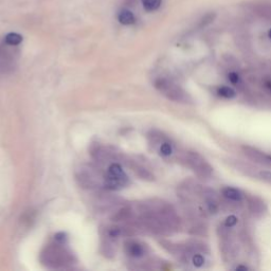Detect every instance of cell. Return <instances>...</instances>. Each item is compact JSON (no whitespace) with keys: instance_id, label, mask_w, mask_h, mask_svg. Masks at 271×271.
<instances>
[{"instance_id":"1","label":"cell","mask_w":271,"mask_h":271,"mask_svg":"<svg viewBox=\"0 0 271 271\" xmlns=\"http://www.w3.org/2000/svg\"><path fill=\"white\" fill-rule=\"evenodd\" d=\"M156 86L160 91L164 92V95H166L168 98H171L172 100L179 101L183 97V92L179 87H177V86H175V85L168 83L164 80L158 81L156 83Z\"/></svg>"},{"instance_id":"2","label":"cell","mask_w":271,"mask_h":271,"mask_svg":"<svg viewBox=\"0 0 271 271\" xmlns=\"http://www.w3.org/2000/svg\"><path fill=\"white\" fill-rule=\"evenodd\" d=\"M118 20L120 21V24H122L124 26H130L136 21V17H135L134 13L131 11H129L127 9H123L118 14Z\"/></svg>"},{"instance_id":"3","label":"cell","mask_w":271,"mask_h":271,"mask_svg":"<svg viewBox=\"0 0 271 271\" xmlns=\"http://www.w3.org/2000/svg\"><path fill=\"white\" fill-rule=\"evenodd\" d=\"M222 195L226 198L233 201H241L243 199V193L235 188H230V187L224 188L222 190Z\"/></svg>"},{"instance_id":"4","label":"cell","mask_w":271,"mask_h":271,"mask_svg":"<svg viewBox=\"0 0 271 271\" xmlns=\"http://www.w3.org/2000/svg\"><path fill=\"white\" fill-rule=\"evenodd\" d=\"M142 5L146 12H155L160 9L162 0H141Z\"/></svg>"},{"instance_id":"5","label":"cell","mask_w":271,"mask_h":271,"mask_svg":"<svg viewBox=\"0 0 271 271\" xmlns=\"http://www.w3.org/2000/svg\"><path fill=\"white\" fill-rule=\"evenodd\" d=\"M22 42V36L18 33H9L4 37V43L9 46H17Z\"/></svg>"},{"instance_id":"6","label":"cell","mask_w":271,"mask_h":271,"mask_svg":"<svg viewBox=\"0 0 271 271\" xmlns=\"http://www.w3.org/2000/svg\"><path fill=\"white\" fill-rule=\"evenodd\" d=\"M218 94L223 97V98H227V99H232L235 97V91L228 87V86H222L218 89Z\"/></svg>"},{"instance_id":"7","label":"cell","mask_w":271,"mask_h":271,"mask_svg":"<svg viewBox=\"0 0 271 271\" xmlns=\"http://www.w3.org/2000/svg\"><path fill=\"white\" fill-rule=\"evenodd\" d=\"M108 175L113 176V177H122L125 176L123 173V169L119 164H112L109 169H108Z\"/></svg>"},{"instance_id":"8","label":"cell","mask_w":271,"mask_h":271,"mask_svg":"<svg viewBox=\"0 0 271 271\" xmlns=\"http://www.w3.org/2000/svg\"><path fill=\"white\" fill-rule=\"evenodd\" d=\"M144 250L142 246L140 245H131L130 246V254L134 255V257H141L143 254Z\"/></svg>"},{"instance_id":"9","label":"cell","mask_w":271,"mask_h":271,"mask_svg":"<svg viewBox=\"0 0 271 271\" xmlns=\"http://www.w3.org/2000/svg\"><path fill=\"white\" fill-rule=\"evenodd\" d=\"M192 262H193V265L199 268L205 264V258L201 254H195L192 259Z\"/></svg>"},{"instance_id":"10","label":"cell","mask_w":271,"mask_h":271,"mask_svg":"<svg viewBox=\"0 0 271 271\" xmlns=\"http://www.w3.org/2000/svg\"><path fill=\"white\" fill-rule=\"evenodd\" d=\"M160 153L163 155V156H169V155L173 153V149H172L171 144H168V143L162 144L161 148H160Z\"/></svg>"},{"instance_id":"11","label":"cell","mask_w":271,"mask_h":271,"mask_svg":"<svg viewBox=\"0 0 271 271\" xmlns=\"http://www.w3.org/2000/svg\"><path fill=\"white\" fill-rule=\"evenodd\" d=\"M236 223H237V217L235 215H229L226 218V220H224V224H226L228 228L234 227Z\"/></svg>"},{"instance_id":"12","label":"cell","mask_w":271,"mask_h":271,"mask_svg":"<svg viewBox=\"0 0 271 271\" xmlns=\"http://www.w3.org/2000/svg\"><path fill=\"white\" fill-rule=\"evenodd\" d=\"M260 177L263 180H265L269 183H271V172L270 171H262L260 173Z\"/></svg>"},{"instance_id":"13","label":"cell","mask_w":271,"mask_h":271,"mask_svg":"<svg viewBox=\"0 0 271 271\" xmlns=\"http://www.w3.org/2000/svg\"><path fill=\"white\" fill-rule=\"evenodd\" d=\"M228 79L232 84H237L239 82V75L236 72H230Z\"/></svg>"},{"instance_id":"14","label":"cell","mask_w":271,"mask_h":271,"mask_svg":"<svg viewBox=\"0 0 271 271\" xmlns=\"http://www.w3.org/2000/svg\"><path fill=\"white\" fill-rule=\"evenodd\" d=\"M208 208H209V211H210L213 214H215L216 212H217V210H218L217 205H216L214 203V201H211V200L208 201Z\"/></svg>"},{"instance_id":"15","label":"cell","mask_w":271,"mask_h":271,"mask_svg":"<svg viewBox=\"0 0 271 271\" xmlns=\"http://www.w3.org/2000/svg\"><path fill=\"white\" fill-rule=\"evenodd\" d=\"M235 269H236V270H244V271L249 270V268H248L247 266H244V265H238V266L235 267Z\"/></svg>"},{"instance_id":"16","label":"cell","mask_w":271,"mask_h":271,"mask_svg":"<svg viewBox=\"0 0 271 271\" xmlns=\"http://www.w3.org/2000/svg\"><path fill=\"white\" fill-rule=\"evenodd\" d=\"M55 238L57 239V241H59V242H63L64 239H65V235L63 233H60V234H57Z\"/></svg>"},{"instance_id":"17","label":"cell","mask_w":271,"mask_h":271,"mask_svg":"<svg viewBox=\"0 0 271 271\" xmlns=\"http://www.w3.org/2000/svg\"><path fill=\"white\" fill-rule=\"evenodd\" d=\"M266 86L271 90V82H267V83H266Z\"/></svg>"},{"instance_id":"18","label":"cell","mask_w":271,"mask_h":271,"mask_svg":"<svg viewBox=\"0 0 271 271\" xmlns=\"http://www.w3.org/2000/svg\"><path fill=\"white\" fill-rule=\"evenodd\" d=\"M268 36H269V38L271 40V29L268 31Z\"/></svg>"},{"instance_id":"19","label":"cell","mask_w":271,"mask_h":271,"mask_svg":"<svg viewBox=\"0 0 271 271\" xmlns=\"http://www.w3.org/2000/svg\"><path fill=\"white\" fill-rule=\"evenodd\" d=\"M266 158H267V160H269L271 162V156H267Z\"/></svg>"}]
</instances>
